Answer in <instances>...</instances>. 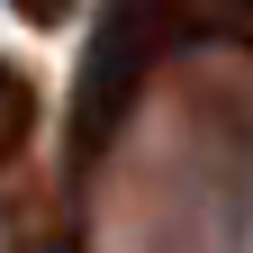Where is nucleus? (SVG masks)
I'll return each instance as SVG.
<instances>
[{
  "label": "nucleus",
  "mask_w": 253,
  "mask_h": 253,
  "mask_svg": "<svg viewBox=\"0 0 253 253\" xmlns=\"http://www.w3.org/2000/svg\"><path fill=\"white\" fill-rule=\"evenodd\" d=\"M163 27H172V0H118L109 9V37H100V54H90V73H82V126H73L82 154H100L118 136V118H126V100H136Z\"/></svg>",
  "instance_id": "f257e3e1"
},
{
  "label": "nucleus",
  "mask_w": 253,
  "mask_h": 253,
  "mask_svg": "<svg viewBox=\"0 0 253 253\" xmlns=\"http://www.w3.org/2000/svg\"><path fill=\"white\" fill-rule=\"evenodd\" d=\"M27 126H37V90H27V73L0 63V172L27 154Z\"/></svg>",
  "instance_id": "f03ea898"
},
{
  "label": "nucleus",
  "mask_w": 253,
  "mask_h": 253,
  "mask_svg": "<svg viewBox=\"0 0 253 253\" xmlns=\"http://www.w3.org/2000/svg\"><path fill=\"white\" fill-rule=\"evenodd\" d=\"M9 9H18V18H37V27H63V18H73V0H9Z\"/></svg>",
  "instance_id": "7ed1b4c3"
}]
</instances>
